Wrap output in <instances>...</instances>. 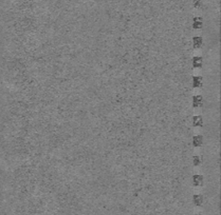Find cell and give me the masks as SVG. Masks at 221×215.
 <instances>
[{
    "instance_id": "obj_1",
    "label": "cell",
    "mask_w": 221,
    "mask_h": 215,
    "mask_svg": "<svg viewBox=\"0 0 221 215\" xmlns=\"http://www.w3.org/2000/svg\"><path fill=\"white\" fill-rule=\"evenodd\" d=\"M191 64H193V66L195 69H200L202 66V58L200 56H195V57H193Z\"/></svg>"
},
{
    "instance_id": "obj_2",
    "label": "cell",
    "mask_w": 221,
    "mask_h": 215,
    "mask_svg": "<svg viewBox=\"0 0 221 215\" xmlns=\"http://www.w3.org/2000/svg\"><path fill=\"white\" fill-rule=\"evenodd\" d=\"M193 28L195 30H200L202 28V19L201 17H194L193 18Z\"/></svg>"
},
{
    "instance_id": "obj_3",
    "label": "cell",
    "mask_w": 221,
    "mask_h": 215,
    "mask_svg": "<svg viewBox=\"0 0 221 215\" xmlns=\"http://www.w3.org/2000/svg\"><path fill=\"white\" fill-rule=\"evenodd\" d=\"M202 142H203V138H202L201 135H196L193 137V144L195 148H199V147H201Z\"/></svg>"
},
{
    "instance_id": "obj_4",
    "label": "cell",
    "mask_w": 221,
    "mask_h": 215,
    "mask_svg": "<svg viewBox=\"0 0 221 215\" xmlns=\"http://www.w3.org/2000/svg\"><path fill=\"white\" fill-rule=\"evenodd\" d=\"M202 43H203V40L200 36H195L193 38V44L195 49H200L202 47Z\"/></svg>"
},
{
    "instance_id": "obj_5",
    "label": "cell",
    "mask_w": 221,
    "mask_h": 215,
    "mask_svg": "<svg viewBox=\"0 0 221 215\" xmlns=\"http://www.w3.org/2000/svg\"><path fill=\"white\" fill-rule=\"evenodd\" d=\"M193 202L195 206L200 207V206L203 204V197H202L201 195H199V194H195V195L193 196Z\"/></svg>"
},
{
    "instance_id": "obj_6",
    "label": "cell",
    "mask_w": 221,
    "mask_h": 215,
    "mask_svg": "<svg viewBox=\"0 0 221 215\" xmlns=\"http://www.w3.org/2000/svg\"><path fill=\"white\" fill-rule=\"evenodd\" d=\"M202 124H203V119H202L201 116H194L193 117V126L194 127H202Z\"/></svg>"
},
{
    "instance_id": "obj_7",
    "label": "cell",
    "mask_w": 221,
    "mask_h": 215,
    "mask_svg": "<svg viewBox=\"0 0 221 215\" xmlns=\"http://www.w3.org/2000/svg\"><path fill=\"white\" fill-rule=\"evenodd\" d=\"M202 105V97L200 95H195L193 97V107H199Z\"/></svg>"
},
{
    "instance_id": "obj_8",
    "label": "cell",
    "mask_w": 221,
    "mask_h": 215,
    "mask_svg": "<svg viewBox=\"0 0 221 215\" xmlns=\"http://www.w3.org/2000/svg\"><path fill=\"white\" fill-rule=\"evenodd\" d=\"M193 87L194 88H201L202 87V77L201 76H194L193 77Z\"/></svg>"
},
{
    "instance_id": "obj_9",
    "label": "cell",
    "mask_w": 221,
    "mask_h": 215,
    "mask_svg": "<svg viewBox=\"0 0 221 215\" xmlns=\"http://www.w3.org/2000/svg\"><path fill=\"white\" fill-rule=\"evenodd\" d=\"M203 182V177L201 175H194L193 176V185L195 187H199Z\"/></svg>"
},
{
    "instance_id": "obj_10",
    "label": "cell",
    "mask_w": 221,
    "mask_h": 215,
    "mask_svg": "<svg viewBox=\"0 0 221 215\" xmlns=\"http://www.w3.org/2000/svg\"><path fill=\"white\" fill-rule=\"evenodd\" d=\"M193 165H195V167H198V165H201V159H200V157L198 155H195L193 157Z\"/></svg>"
},
{
    "instance_id": "obj_11",
    "label": "cell",
    "mask_w": 221,
    "mask_h": 215,
    "mask_svg": "<svg viewBox=\"0 0 221 215\" xmlns=\"http://www.w3.org/2000/svg\"><path fill=\"white\" fill-rule=\"evenodd\" d=\"M193 6L196 8H200L202 6V0H193Z\"/></svg>"
},
{
    "instance_id": "obj_12",
    "label": "cell",
    "mask_w": 221,
    "mask_h": 215,
    "mask_svg": "<svg viewBox=\"0 0 221 215\" xmlns=\"http://www.w3.org/2000/svg\"><path fill=\"white\" fill-rule=\"evenodd\" d=\"M195 215H201V214H195Z\"/></svg>"
}]
</instances>
